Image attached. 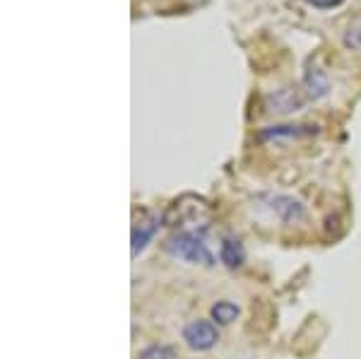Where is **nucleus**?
<instances>
[{"instance_id": "obj_9", "label": "nucleus", "mask_w": 361, "mask_h": 359, "mask_svg": "<svg viewBox=\"0 0 361 359\" xmlns=\"http://www.w3.org/2000/svg\"><path fill=\"white\" fill-rule=\"evenodd\" d=\"M243 258H246V251H243L241 241L226 236L222 241V248H219V260H222L226 268H238L243 263Z\"/></svg>"}, {"instance_id": "obj_6", "label": "nucleus", "mask_w": 361, "mask_h": 359, "mask_svg": "<svg viewBox=\"0 0 361 359\" xmlns=\"http://www.w3.org/2000/svg\"><path fill=\"white\" fill-rule=\"evenodd\" d=\"M270 207L284 224H296V222H301V219L306 217L304 202L292 198V195H272Z\"/></svg>"}, {"instance_id": "obj_3", "label": "nucleus", "mask_w": 361, "mask_h": 359, "mask_svg": "<svg viewBox=\"0 0 361 359\" xmlns=\"http://www.w3.org/2000/svg\"><path fill=\"white\" fill-rule=\"evenodd\" d=\"M306 95L299 87H279L275 92H267L263 99V109L272 116H289L304 109Z\"/></svg>"}, {"instance_id": "obj_1", "label": "nucleus", "mask_w": 361, "mask_h": 359, "mask_svg": "<svg viewBox=\"0 0 361 359\" xmlns=\"http://www.w3.org/2000/svg\"><path fill=\"white\" fill-rule=\"evenodd\" d=\"M209 219H212V207H209V202L190 193L176 198L164 212V224H169V227H180V231L207 227Z\"/></svg>"}, {"instance_id": "obj_5", "label": "nucleus", "mask_w": 361, "mask_h": 359, "mask_svg": "<svg viewBox=\"0 0 361 359\" xmlns=\"http://www.w3.org/2000/svg\"><path fill=\"white\" fill-rule=\"evenodd\" d=\"M161 222H164V215H154V212H147V215L140 219V224L133 227V246H130L133 258H135L140 251H145V246H147L149 241L154 239V234H157V229H159Z\"/></svg>"}, {"instance_id": "obj_2", "label": "nucleus", "mask_w": 361, "mask_h": 359, "mask_svg": "<svg viewBox=\"0 0 361 359\" xmlns=\"http://www.w3.org/2000/svg\"><path fill=\"white\" fill-rule=\"evenodd\" d=\"M164 248L173 258L183 260V263L205 265V268H212L214 265V256L207 251V246L202 244V239L195 231H176V234L166 239Z\"/></svg>"}, {"instance_id": "obj_7", "label": "nucleus", "mask_w": 361, "mask_h": 359, "mask_svg": "<svg viewBox=\"0 0 361 359\" xmlns=\"http://www.w3.org/2000/svg\"><path fill=\"white\" fill-rule=\"evenodd\" d=\"M301 90H304L306 99H311V102L323 99V97L330 92V80H328V75H325L323 68H318V66L306 68L304 85H301Z\"/></svg>"}, {"instance_id": "obj_10", "label": "nucleus", "mask_w": 361, "mask_h": 359, "mask_svg": "<svg viewBox=\"0 0 361 359\" xmlns=\"http://www.w3.org/2000/svg\"><path fill=\"white\" fill-rule=\"evenodd\" d=\"M209 314H212V321H217L219 326H229V323H234L236 318H238V314H241V309H238V306L234 304V302H217L212 306V311H209Z\"/></svg>"}, {"instance_id": "obj_8", "label": "nucleus", "mask_w": 361, "mask_h": 359, "mask_svg": "<svg viewBox=\"0 0 361 359\" xmlns=\"http://www.w3.org/2000/svg\"><path fill=\"white\" fill-rule=\"evenodd\" d=\"M316 126H270L258 133L260 140H279V138H304V135H316Z\"/></svg>"}, {"instance_id": "obj_13", "label": "nucleus", "mask_w": 361, "mask_h": 359, "mask_svg": "<svg viewBox=\"0 0 361 359\" xmlns=\"http://www.w3.org/2000/svg\"><path fill=\"white\" fill-rule=\"evenodd\" d=\"M304 3L313 5V8H320V10H333L337 5L345 3V0H304Z\"/></svg>"}, {"instance_id": "obj_11", "label": "nucleus", "mask_w": 361, "mask_h": 359, "mask_svg": "<svg viewBox=\"0 0 361 359\" xmlns=\"http://www.w3.org/2000/svg\"><path fill=\"white\" fill-rule=\"evenodd\" d=\"M140 359H173V350L166 345H149L140 352Z\"/></svg>"}, {"instance_id": "obj_12", "label": "nucleus", "mask_w": 361, "mask_h": 359, "mask_svg": "<svg viewBox=\"0 0 361 359\" xmlns=\"http://www.w3.org/2000/svg\"><path fill=\"white\" fill-rule=\"evenodd\" d=\"M345 46L352 51H361V22L352 25L345 32Z\"/></svg>"}, {"instance_id": "obj_4", "label": "nucleus", "mask_w": 361, "mask_h": 359, "mask_svg": "<svg viewBox=\"0 0 361 359\" xmlns=\"http://www.w3.org/2000/svg\"><path fill=\"white\" fill-rule=\"evenodd\" d=\"M183 340L193 352H207L217 345L219 331H217L214 323L200 321V318H197V321H190L183 326Z\"/></svg>"}]
</instances>
